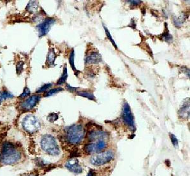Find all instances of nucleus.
I'll return each mask as SVG.
<instances>
[{"mask_svg": "<svg viewBox=\"0 0 190 176\" xmlns=\"http://www.w3.org/2000/svg\"><path fill=\"white\" fill-rule=\"evenodd\" d=\"M21 159V153L13 144L6 143L0 152V163L3 165H14Z\"/></svg>", "mask_w": 190, "mask_h": 176, "instance_id": "obj_1", "label": "nucleus"}, {"mask_svg": "<svg viewBox=\"0 0 190 176\" xmlns=\"http://www.w3.org/2000/svg\"><path fill=\"white\" fill-rule=\"evenodd\" d=\"M85 131L81 125H73L66 131L67 141L72 145H77L82 142L84 137Z\"/></svg>", "mask_w": 190, "mask_h": 176, "instance_id": "obj_2", "label": "nucleus"}, {"mask_svg": "<svg viewBox=\"0 0 190 176\" xmlns=\"http://www.w3.org/2000/svg\"><path fill=\"white\" fill-rule=\"evenodd\" d=\"M41 147L48 154L56 156L60 154V151L55 138L51 135H44L40 142Z\"/></svg>", "mask_w": 190, "mask_h": 176, "instance_id": "obj_3", "label": "nucleus"}, {"mask_svg": "<svg viewBox=\"0 0 190 176\" xmlns=\"http://www.w3.org/2000/svg\"><path fill=\"white\" fill-rule=\"evenodd\" d=\"M22 124L24 129L29 133L37 132L41 128V123L39 119L35 116L31 114L24 117Z\"/></svg>", "mask_w": 190, "mask_h": 176, "instance_id": "obj_4", "label": "nucleus"}, {"mask_svg": "<svg viewBox=\"0 0 190 176\" xmlns=\"http://www.w3.org/2000/svg\"><path fill=\"white\" fill-rule=\"evenodd\" d=\"M114 152L112 150H108L92 157L90 159V162L94 165H102L109 162L114 159Z\"/></svg>", "mask_w": 190, "mask_h": 176, "instance_id": "obj_5", "label": "nucleus"}, {"mask_svg": "<svg viewBox=\"0 0 190 176\" xmlns=\"http://www.w3.org/2000/svg\"><path fill=\"white\" fill-rule=\"evenodd\" d=\"M107 147L105 139H100L96 143H90L85 145L84 149L88 153H95L104 150Z\"/></svg>", "mask_w": 190, "mask_h": 176, "instance_id": "obj_6", "label": "nucleus"}, {"mask_svg": "<svg viewBox=\"0 0 190 176\" xmlns=\"http://www.w3.org/2000/svg\"><path fill=\"white\" fill-rule=\"evenodd\" d=\"M55 20L53 18H47L44 19L41 23L37 26V29L39 32L40 37L46 35L50 30L53 25L55 24Z\"/></svg>", "mask_w": 190, "mask_h": 176, "instance_id": "obj_7", "label": "nucleus"}, {"mask_svg": "<svg viewBox=\"0 0 190 176\" xmlns=\"http://www.w3.org/2000/svg\"><path fill=\"white\" fill-rule=\"evenodd\" d=\"M123 119L125 124L128 125L129 128H134V122L132 112L131 111V108L129 104L127 102H125L123 106Z\"/></svg>", "mask_w": 190, "mask_h": 176, "instance_id": "obj_8", "label": "nucleus"}, {"mask_svg": "<svg viewBox=\"0 0 190 176\" xmlns=\"http://www.w3.org/2000/svg\"><path fill=\"white\" fill-rule=\"evenodd\" d=\"M41 99V97L38 95H34L29 97L22 103V108L24 111H30L38 104Z\"/></svg>", "mask_w": 190, "mask_h": 176, "instance_id": "obj_9", "label": "nucleus"}, {"mask_svg": "<svg viewBox=\"0 0 190 176\" xmlns=\"http://www.w3.org/2000/svg\"><path fill=\"white\" fill-rule=\"evenodd\" d=\"M65 167L69 170H70L71 172L74 173L79 174L82 172V167L79 164L78 161L77 160L72 159L71 160L68 161L65 164Z\"/></svg>", "mask_w": 190, "mask_h": 176, "instance_id": "obj_10", "label": "nucleus"}, {"mask_svg": "<svg viewBox=\"0 0 190 176\" xmlns=\"http://www.w3.org/2000/svg\"><path fill=\"white\" fill-rule=\"evenodd\" d=\"M102 60V56L96 52H93L86 57V62L88 64H97Z\"/></svg>", "mask_w": 190, "mask_h": 176, "instance_id": "obj_11", "label": "nucleus"}, {"mask_svg": "<svg viewBox=\"0 0 190 176\" xmlns=\"http://www.w3.org/2000/svg\"><path fill=\"white\" fill-rule=\"evenodd\" d=\"M179 115L183 119H186L189 116V101L184 102L179 111Z\"/></svg>", "mask_w": 190, "mask_h": 176, "instance_id": "obj_12", "label": "nucleus"}, {"mask_svg": "<svg viewBox=\"0 0 190 176\" xmlns=\"http://www.w3.org/2000/svg\"><path fill=\"white\" fill-rule=\"evenodd\" d=\"M56 53L53 49H51L49 51L47 58H46V63L49 66L52 65H55V61L56 59Z\"/></svg>", "mask_w": 190, "mask_h": 176, "instance_id": "obj_13", "label": "nucleus"}, {"mask_svg": "<svg viewBox=\"0 0 190 176\" xmlns=\"http://www.w3.org/2000/svg\"><path fill=\"white\" fill-rule=\"evenodd\" d=\"M67 77H68L67 67V66L65 65V66H64V68H63V71L62 76H61V78H60L59 80H58V82H57V85H62V84L66 82Z\"/></svg>", "mask_w": 190, "mask_h": 176, "instance_id": "obj_14", "label": "nucleus"}, {"mask_svg": "<svg viewBox=\"0 0 190 176\" xmlns=\"http://www.w3.org/2000/svg\"><path fill=\"white\" fill-rule=\"evenodd\" d=\"M77 94L79 95L80 96L86 97L89 98V100H91V101L95 100V97L94 96V95L91 92H86V91H79L77 92Z\"/></svg>", "mask_w": 190, "mask_h": 176, "instance_id": "obj_15", "label": "nucleus"}, {"mask_svg": "<svg viewBox=\"0 0 190 176\" xmlns=\"http://www.w3.org/2000/svg\"><path fill=\"white\" fill-rule=\"evenodd\" d=\"M160 36L162 37V39L165 40L167 42H171L172 41H173V37L169 34L168 29H167L164 33L160 35Z\"/></svg>", "mask_w": 190, "mask_h": 176, "instance_id": "obj_16", "label": "nucleus"}, {"mask_svg": "<svg viewBox=\"0 0 190 176\" xmlns=\"http://www.w3.org/2000/svg\"><path fill=\"white\" fill-rule=\"evenodd\" d=\"M36 3L37 2H36V1L29 2L28 6H27V10L31 13L35 12L36 10H37L38 7V4H36Z\"/></svg>", "mask_w": 190, "mask_h": 176, "instance_id": "obj_17", "label": "nucleus"}, {"mask_svg": "<svg viewBox=\"0 0 190 176\" xmlns=\"http://www.w3.org/2000/svg\"><path fill=\"white\" fill-rule=\"evenodd\" d=\"M74 49H72L71 52H70V57H69V63L70 65L72 67V70H73L74 71H77L75 68V65H74Z\"/></svg>", "mask_w": 190, "mask_h": 176, "instance_id": "obj_18", "label": "nucleus"}, {"mask_svg": "<svg viewBox=\"0 0 190 176\" xmlns=\"http://www.w3.org/2000/svg\"><path fill=\"white\" fill-rule=\"evenodd\" d=\"M104 29H105V33H106L107 36L108 37V39L110 40V41L112 42V44H113V46H114V47H115L116 49H118V47H117V44H116L115 42L114 41V40L113 39V38H112V35H110V32H109V31H108V30L105 27V26H104Z\"/></svg>", "mask_w": 190, "mask_h": 176, "instance_id": "obj_19", "label": "nucleus"}, {"mask_svg": "<svg viewBox=\"0 0 190 176\" xmlns=\"http://www.w3.org/2000/svg\"><path fill=\"white\" fill-rule=\"evenodd\" d=\"M63 90V88H53V89H51L50 90H49V91L45 94V97H49V96H53V94H55L58 92H60V91H62Z\"/></svg>", "mask_w": 190, "mask_h": 176, "instance_id": "obj_20", "label": "nucleus"}, {"mask_svg": "<svg viewBox=\"0 0 190 176\" xmlns=\"http://www.w3.org/2000/svg\"><path fill=\"white\" fill-rule=\"evenodd\" d=\"M52 86V83H47V84H45L41 87H40L37 91H36V93H42L43 92L46 91L48 89H49Z\"/></svg>", "mask_w": 190, "mask_h": 176, "instance_id": "obj_21", "label": "nucleus"}, {"mask_svg": "<svg viewBox=\"0 0 190 176\" xmlns=\"http://www.w3.org/2000/svg\"><path fill=\"white\" fill-rule=\"evenodd\" d=\"M24 63L23 61H20L19 62L17 63L16 65V72L17 74H20L24 69Z\"/></svg>", "mask_w": 190, "mask_h": 176, "instance_id": "obj_22", "label": "nucleus"}, {"mask_svg": "<svg viewBox=\"0 0 190 176\" xmlns=\"http://www.w3.org/2000/svg\"><path fill=\"white\" fill-rule=\"evenodd\" d=\"M169 134H170V139H171L172 143H173L174 146L175 148H178V145H179V144H178V140L177 138H176V137L175 136V135H174V134L170 133Z\"/></svg>", "mask_w": 190, "mask_h": 176, "instance_id": "obj_23", "label": "nucleus"}, {"mask_svg": "<svg viewBox=\"0 0 190 176\" xmlns=\"http://www.w3.org/2000/svg\"><path fill=\"white\" fill-rule=\"evenodd\" d=\"M58 116L57 114L51 113L48 116V120L49 122H51V123H53V122H55V121H57L58 119Z\"/></svg>", "mask_w": 190, "mask_h": 176, "instance_id": "obj_24", "label": "nucleus"}, {"mask_svg": "<svg viewBox=\"0 0 190 176\" xmlns=\"http://www.w3.org/2000/svg\"><path fill=\"white\" fill-rule=\"evenodd\" d=\"M2 93V97L3 99H7V98H12L13 96V95L10 93L9 92L7 91V90H4Z\"/></svg>", "mask_w": 190, "mask_h": 176, "instance_id": "obj_25", "label": "nucleus"}, {"mask_svg": "<svg viewBox=\"0 0 190 176\" xmlns=\"http://www.w3.org/2000/svg\"><path fill=\"white\" fill-rule=\"evenodd\" d=\"M30 94V90L29 88L28 87H25L24 90V92L23 93H22L21 95H20V97L21 98H24V97H25L27 96H29V95Z\"/></svg>", "mask_w": 190, "mask_h": 176, "instance_id": "obj_26", "label": "nucleus"}, {"mask_svg": "<svg viewBox=\"0 0 190 176\" xmlns=\"http://www.w3.org/2000/svg\"><path fill=\"white\" fill-rule=\"evenodd\" d=\"M67 88L68 89V90L70 92H75L76 91V90H78V88H75V87H72L71 86H70L69 85H67Z\"/></svg>", "mask_w": 190, "mask_h": 176, "instance_id": "obj_27", "label": "nucleus"}, {"mask_svg": "<svg viewBox=\"0 0 190 176\" xmlns=\"http://www.w3.org/2000/svg\"><path fill=\"white\" fill-rule=\"evenodd\" d=\"M129 2L131 4H133V5H138V4L141 3V1H130Z\"/></svg>", "mask_w": 190, "mask_h": 176, "instance_id": "obj_28", "label": "nucleus"}, {"mask_svg": "<svg viewBox=\"0 0 190 176\" xmlns=\"http://www.w3.org/2000/svg\"><path fill=\"white\" fill-rule=\"evenodd\" d=\"M88 176H96V175H95V174H94V172H93V171L90 170V172L88 174Z\"/></svg>", "mask_w": 190, "mask_h": 176, "instance_id": "obj_29", "label": "nucleus"}, {"mask_svg": "<svg viewBox=\"0 0 190 176\" xmlns=\"http://www.w3.org/2000/svg\"><path fill=\"white\" fill-rule=\"evenodd\" d=\"M3 100V97H2V93L0 92V103H1Z\"/></svg>", "mask_w": 190, "mask_h": 176, "instance_id": "obj_30", "label": "nucleus"}, {"mask_svg": "<svg viewBox=\"0 0 190 176\" xmlns=\"http://www.w3.org/2000/svg\"><path fill=\"white\" fill-rule=\"evenodd\" d=\"M28 176H38V175H36L35 174H32V175H28Z\"/></svg>", "mask_w": 190, "mask_h": 176, "instance_id": "obj_31", "label": "nucleus"}]
</instances>
